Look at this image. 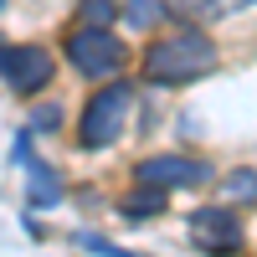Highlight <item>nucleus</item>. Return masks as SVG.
<instances>
[{
	"mask_svg": "<svg viewBox=\"0 0 257 257\" xmlns=\"http://www.w3.org/2000/svg\"><path fill=\"white\" fill-rule=\"evenodd\" d=\"M144 72L160 82V88H180V82H196L206 72H216V41L201 31L185 36H165L144 52Z\"/></svg>",
	"mask_w": 257,
	"mask_h": 257,
	"instance_id": "obj_1",
	"label": "nucleus"
},
{
	"mask_svg": "<svg viewBox=\"0 0 257 257\" xmlns=\"http://www.w3.org/2000/svg\"><path fill=\"white\" fill-rule=\"evenodd\" d=\"M128 108H134V88H128L123 77H113L108 88H98V93L88 98V108H82V118H77L82 149H108V144L123 134Z\"/></svg>",
	"mask_w": 257,
	"mask_h": 257,
	"instance_id": "obj_2",
	"label": "nucleus"
},
{
	"mask_svg": "<svg viewBox=\"0 0 257 257\" xmlns=\"http://www.w3.org/2000/svg\"><path fill=\"white\" fill-rule=\"evenodd\" d=\"M67 62L82 72V77H108L123 67V47H118V36L113 26H77L67 31Z\"/></svg>",
	"mask_w": 257,
	"mask_h": 257,
	"instance_id": "obj_3",
	"label": "nucleus"
},
{
	"mask_svg": "<svg viewBox=\"0 0 257 257\" xmlns=\"http://www.w3.org/2000/svg\"><path fill=\"white\" fill-rule=\"evenodd\" d=\"M57 62L47 47H26V41H0V82L11 93H41L52 82Z\"/></svg>",
	"mask_w": 257,
	"mask_h": 257,
	"instance_id": "obj_4",
	"label": "nucleus"
},
{
	"mask_svg": "<svg viewBox=\"0 0 257 257\" xmlns=\"http://www.w3.org/2000/svg\"><path fill=\"white\" fill-rule=\"evenodd\" d=\"M139 180L160 185V190L206 185V180H211V165H206V160H190V155H149V160H139Z\"/></svg>",
	"mask_w": 257,
	"mask_h": 257,
	"instance_id": "obj_5",
	"label": "nucleus"
},
{
	"mask_svg": "<svg viewBox=\"0 0 257 257\" xmlns=\"http://www.w3.org/2000/svg\"><path fill=\"white\" fill-rule=\"evenodd\" d=\"M190 237L206 252H231L242 242V216L226 206H201V211H190Z\"/></svg>",
	"mask_w": 257,
	"mask_h": 257,
	"instance_id": "obj_6",
	"label": "nucleus"
},
{
	"mask_svg": "<svg viewBox=\"0 0 257 257\" xmlns=\"http://www.w3.org/2000/svg\"><path fill=\"white\" fill-rule=\"evenodd\" d=\"M26 185H31V211H41V206H57L67 190H62V175L47 165V160H31L26 165Z\"/></svg>",
	"mask_w": 257,
	"mask_h": 257,
	"instance_id": "obj_7",
	"label": "nucleus"
},
{
	"mask_svg": "<svg viewBox=\"0 0 257 257\" xmlns=\"http://www.w3.org/2000/svg\"><path fill=\"white\" fill-rule=\"evenodd\" d=\"M118 211H123L128 221H149V216H160V211H165V190L149 185V180H139V190H128Z\"/></svg>",
	"mask_w": 257,
	"mask_h": 257,
	"instance_id": "obj_8",
	"label": "nucleus"
},
{
	"mask_svg": "<svg viewBox=\"0 0 257 257\" xmlns=\"http://www.w3.org/2000/svg\"><path fill=\"white\" fill-rule=\"evenodd\" d=\"M118 16H123L134 31H149V26H160V21H165V6H160V0H123Z\"/></svg>",
	"mask_w": 257,
	"mask_h": 257,
	"instance_id": "obj_9",
	"label": "nucleus"
},
{
	"mask_svg": "<svg viewBox=\"0 0 257 257\" xmlns=\"http://www.w3.org/2000/svg\"><path fill=\"white\" fill-rule=\"evenodd\" d=\"M77 21H82V26H113V21H118V0H82Z\"/></svg>",
	"mask_w": 257,
	"mask_h": 257,
	"instance_id": "obj_10",
	"label": "nucleus"
},
{
	"mask_svg": "<svg viewBox=\"0 0 257 257\" xmlns=\"http://www.w3.org/2000/svg\"><path fill=\"white\" fill-rule=\"evenodd\" d=\"M57 123H62V108L57 103H47V108H36L26 128H36V134H57Z\"/></svg>",
	"mask_w": 257,
	"mask_h": 257,
	"instance_id": "obj_11",
	"label": "nucleus"
},
{
	"mask_svg": "<svg viewBox=\"0 0 257 257\" xmlns=\"http://www.w3.org/2000/svg\"><path fill=\"white\" fill-rule=\"evenodd\" d=\"M180 6H185L190 16H221V11H226V0H180Z\"/></svg>",
	"mask_w": 257,
	"mask_h": 257,
	"instance_id": "obj_12",
	"label": "nucleus"
},
{
	"mask_svg": "<svg viewBox=\"0 0 257 257\" xmlns=\"http://www.w3.org/2000/svg\"><path fill=\"white\" fill-rule=\"evenodd\" d=\"M226 185H231V196H242V201H252V170H237V175H231Z\"/></svg>",
	"mask_w": 257,
	"mask_h": 257,
	"instance_id": "obj_13",
	"label": "nucleus"
},
{
	"mask_svg": "<svg viewBox=\"0 0 257 257\" xmlns=\"http://www.w3.org/2000/svg\"><path fill=\"white\" fill-rule=\"evenodd\" d=\"M0 6H6V0H0Z\"/></svg>",
	"mask_w": 257,
	"mask_h": 257,
	"instance_id": "obj_14",
	"label": "nucleus"
}]
</instances>
